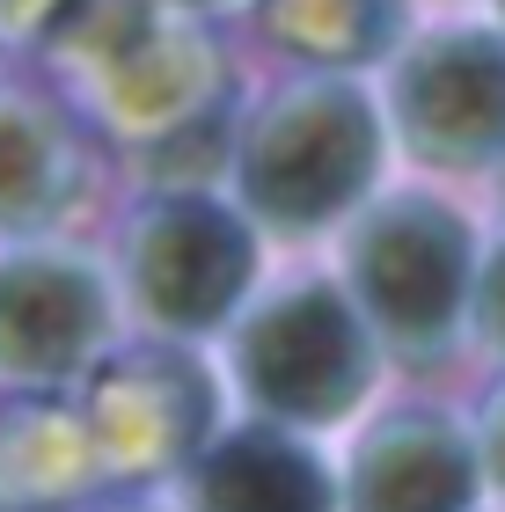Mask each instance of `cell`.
Here are the masks:
<instances>
[{"label":"cell","instance_id":"cell-1","mask_svg":"<svg viewBox=\"0 0 505 512\" xmlns=\"http://www.w3.org/2000/svg\"><path fill=\"white\" fill-rule=\"evenodd\" d=\"M366 169H374L366 103L344 96V88H315V96H293L264 118L257 147H249V198L271 220L308 227V220L337 213L366 183Z\"/></svg>","mask_w":505,"mask_h":512},{"label":"cell","instance_id":"cell-2","mask_svg":"<svg viewBox=\"0 0 505 512\" xmlns=\"http://www.w3.org/2000/svg\"><path fill=\"white\" fill-rule=\"evenodd\" d=\"M242 374L257 381L264 403L301 410V417H337L359 388V344L352 322L330 293H293L249 330Z\"/></svg>","mask_w":505,"mask_h":512},{"label":"cell","instance_id":"cell-3","mask_svg":"<svg viewBox=\"0 0 505 512\" xmlns=\"http://www.w3.org/2000/svg\"><path fill=\"white\" fill-rule=\"evenodd\" d=\"M359 286L388 330L403 337L447 330V308L462 293V227L432 205H396L359 235Z\"/></svg>","mask_w":505,"mask_h":512},{"label":"cell","instance_id":"cell-4","mask_svg":"<svg viewBox=\"0 0 505 512\" xmlns=\"http://www.w3.org/2000/svg\"><path fill=\"white\" fill-rule=\"evenodd\" d=\"M403 125L425 154L476 161L505 139V44L447 37L403 74Z\"/></svg>","mask_w":505,"mask_h":512},{"label":"cell","instance_id":"cell-5","mask_svg":"<svg viewBox=\"0 0 505 512\" xmlns=\"http://www.w3.org/2000/svg\"><path fill=\"white\" fill-rule=\"evenodd\" d=\"M249 271V249L235 220H220L213 205H176L140 235V293L169 322H213L235 300Z\"/></svg>","mask_w":505,"mask_h":512},{"label":"cell","instance_id":"cell-6","mask_svg":"<svg viewBox=\"0 0 505 512\" xmlns=\"http://www.w3.org/2000/svg\"><path fill=\"white\" fill-rule=\"evenodd\" d=\"M96 286L81 271L59 264H15L0 271V359L22 374H52L81 352V337L96 330Z\"/></svg>","mask_w":505,"mask_h":512},{"label":"cell","instance_id":"cell-7","mask_svg":"<svg viewBox=\"0 0 505 512\" xmlns=\"http://www.w3.org/2000/svg\"><path fill=\"white\" fill-rule=\"evenodd\" d=\"M198 498L213 512H330V483L279 439H235L213 454Z\"/></svg>","mask_w":505,"mask_h":512},{"label":"cell","instance_id":"cell-8","mask_svg":"<svg viewBox=\"0 0 505 512\" xmlns=\"http://www.w3.org/2000/svg\"><path fill=\"white\" fill-rule=\"evenodd\" d=\"M462 498V454H454V439L432 432H396L359 469V512H462Z\"/></svg>","mask_w":505,"mask_h":512},{"label":"cell","instance_id":"cell-9","mask_svg":"<svg viewBox=\"0 0 505 512\" xmlns=\"http://www.w3.org/2000/svg\"><path fill=\"white\" fill-rule=\"evenodd\" d=\"M388 15H396V0H271V22H279L286 44L337 52V59L374 52L388 37Z\"/></svg>","mask_w":505,"mask_h":512},{"label":"cell","instance_id":"cell-10","mask_svg":"<svg viewBox=\"0 0 505 512\" xmlns=\"http://www.w3.org/2000/svg\"><path fill=\"white\" fill-rule=\"evenodd\" d=\"M59 183V154L22 110H0V227L30 220Z\"/></svg>","mask_w":505,"mask_h":512},{"label":"cell","instance_id":"cell-11","mask_svg":"<svg viewBox=\"0 0 505 512\" xmlns=\"http://www.w3.org/2000/svg\"><path fill=\"white\" fill-rule=\"evenodd\" d=\"M491 322L505 330V264H498V278H491Z\"/></svg>","mask_w":505,"mask_h":512}]
</instances>
